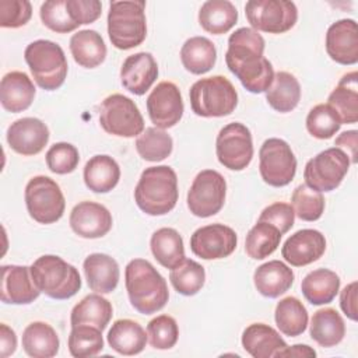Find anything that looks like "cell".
<instances>
[{"label":"cell","mask_w":358,"mask_h":358,"mask_svg":"<svg viewBox=\"0 0 358 358\" xmlns=\"http://www.w3.org/2000/svg\"><path fill=\"white\" fill-rule=\"evenodd\" d=\"M264 39L253 28L242 27L228 38L225 63L252 94L266 92L274 78L273 64L264 57Z\"/></svg>","instance_id":"6da1fadb"},{"label":"cell","mask_w":358,"mask_h":358,"mask_svg":"<svg viewBox=\"0 0 358 358\" xmlns=\"http://www.w3.org/2000/svg\"><path fill=\"white\" fill-rule=\"evenodd\" d=\"M124 284L131 306L141 315L161 310L169 299L165 278L148 260H130L124 270Z\"/></svg>","instance_id":"7a4b0ae2"},{"label":"cell","mask_w":358,"mask_h":358,"mask_svg":"<svg viewBox=\"0 0 358 358\" xmlns=\"http://www.w3.org/2000/svg\"><path fill=\"white\" fill-rule=\"evenodd\" d=\"M179 197L176 172L168 165L148 166L134 189L137 207L148 215H165L172 211Z\"/></svg>","instance_id":"3957f363"},{"label":"cell","mask_w":358,"mask_h":358,"mask_svg":"<svg viewBox=\"0 0 358 358\" xmlns=\"http://www.w3.org/2000/svg\"><path fill=\"white\" fill-rule=\"evenodd\" d=\"M36 288L53 299H69L81 288L78 270L56 255H43L31 264Z\"/></svg>","instance_id":"277c9868"},{"label":"cell","mask_w":358,"mask_h":358,"mask_svg":"<svg viewBox=\"0 0 358 358\" xmlns=\"http://www.w3.org/2000/svg\"><path fill=\"white\" fill-rule=\"evenodd\" d=\"M145 1H110L108 35L112 45L129 50L141 45L147 36Z\"/></svg>","instance_id":"5b68a950"},{"label":"cell","mask_w":358,"mask_h":358,"mask_svg":"<svg viewBox=\"0 0 358 358\" xmlns=\"http://www.w3.org/2000/svg\"><path fill=\"white\" fill-rule=\"evenodd\" d=\"M25 62L35 83L46 91L60 88L67 77V59L56 42L38 39L31 42L24 52Z\"/></svg>","instance_id":"8992f818"},{"label":"cell","mask_w":358,"mask_h":358,"mask_svg":"<svg viewBox=\"0 0 358 358\" xmlns=\"http://www.w3.org/2000/svg\"><path fill=\"white\" fill-rule=\"evenodd\" d=\"M192 110L201 117H222L231 115L238 105V92L224 76L197 80L189 91Z\"/></svg>","instance_id":"52a82bcc"},{"label":"cell","mask_w":358,"mask_h":358,"mask_svg":"<svg viewBox=\"0 0 358 358\" xmlns=\"http://www.w3.org/2000/svg\"><path fill=\"white\" fill-rule=\"evenodd\" d=\"M24 197L31 218L39 224H53L63 217L66 200L60 186L52 178L45 175L31 178Z\"/></svg>","instance_id":"ba28073f"},{"label":"cell","mask_w":358,"mask_h":358,"mask_svg":"<svg viewBox=\"0 0 358 358\" xmlns=\"http://www.w3.org/2000/svg\"><path fill=\"white\" fill-rule=\"evenodd\" d=\"M101 127L117 137H138L144 131V119L138 106L126 95L112 94L99 105Z\"/></svg>","instance_id":"9c48e42d"},{"label":"cell","mask_w":358,"mask_h":358,"mask_svg":"<svg viewBox=\"0 0 358 358\" xmlns=\"http://www.w3.org/2000/svg\"><path fill=\"white\" fill-rule=\"evenodd\" d=\"M348 155L337 148H327L310 158L303 169L305 185L320 193L336 190L350 168Z\"/></svg>","instance_id":"30bf717a"},{"label":"cell","mask_w":358,"mask_h":358,"mask_svg":"<svg viewBox=\"0 0 358 358\" xmlns=\"http://www.w3.org/2000/svg\"><path fill=\"white\" fill-rule=\"evenodd\" d=\"M259 172L262 179L273 186L282 187L291 183L296 173V158L282 138H267L259 150Z\"/></svg>","instance_id":"8fae6325"},{"label":"cell","mask_w":358,"mask_h":358,"mask_svg":"<svg viewBox=\"0 0 358 358\" xmlns=\"http://www.w3.org/2000/svg\"><path fill=\"white\" fill-rule=\"evenodd\" d=\"M245 14L257 32L284 34L298 20L295 3L287 0H250L245 4Z\"/></svg>","instance_id":"7c38bea8"},{"label":"cell","mask_w":358,"mask_h":358,"mask_svg":"<svg viewBox=\"0 0 358 358\" xmlns=\"http://www.w3.org/2000/svg\"><path fill=\"white\" fill-rule=\"evenodd\" d=\"M227 182L214 169H204L196 175L187 192V207L200 218L215 215L225 203Z\"/></svg>","instance_id":"4fadbf2b"},{"label":"cell","mask_w":358,"mask_h":358,"mask_svg":"<svg viewBox=\"0 0 358 358\" xmlns=\"http://www.w3.org/2000/svg\"><path fill=\"white\" fill-rule=\"evenodd\" d=\"M215 152L221 165L231 171L245 169L253 158L250 130L239 122L224 126L215 140Z\"/></svg>","instance_id":"5bb4252c"},{"label":"cell","mask_w":358,"mask_h":358,"mask_svg":"<svg viewBox=\"0 0 358 358\" xmlns=\"http://www.w3.org/2000/svg\"><path fill=\"white\" fill-rule=\"evenodd\" d=\"M236 232L224 224H210L196 229L190 238V250L204 260L224 259L236 249Z\"/></svg>","instance_id":"9a60e30c"},{"label":"cell","mask_w":358,"mask_h":358,"mask_svg":"<svg viewBox=\"0 0 358 358\" xmlns=\"http://www.w3.org/2000/svg\"><path fill=\"white\" fill-rule=\"evenodd\" d=\"M183 99L180 90L171 81H161L147 98V112L158 129L173 127L183 116Z\"/></svg>","instance_id":"2e32d148"},{"label":"cell","mask_w":358,"mask_h":358,"mask_svg":"<svg viewBox=\"0 0 358 358\" xmlns=\"http://www.w3.org/2000/svg\"><path fill=\"white\" fill-rule=\"evenodd\" d=\"M6 138L17 154L36 155L49 141V129L38 117H21L8 126Z\"/></svg>","instance_id":"e0dca14e"},{"label":"cell","mask_w":358,"mask_h":358,"mask_svg":"<svg viewBox=\"0 0 358 358\" xmlns=\"http://www.w3.org/2000/svg\"><path fill=\"white\" fill-rule=\"evenodd\" d=\"M70 227L81 238L96 239L105 236L112 229V214L95 201H81L70 213Z\"/></svg>","instance_id":"ac0fdd59"},{"label":"cell","mask_w":358,"mask_h":358,"mask_svg":"<svg viewBox=\"0 0 358 358\" xmlns=\"http://www.w3.org/2000/svg\"><path fill=\"white\" fill-rule=\"evenodd\" d=\"M326 250V238L317 229H299L282 245L281 255L294 267L308 266L319 260Z\"/></svg>","instance_id":"d6986e66"},{"label":"cell","mask_w":358,"mask_h":358,"mask_svg":"<svg viewBox=\"0 0 358 358\" xmlns=\"http://www.w3.org/2000/svg\"><path fill=\"white\" fill-rule=\"evenodd\" d=\"M326 52L338 64L352 66L358 62V28L355 20L343 18L329 27Z\"/></svg>","instance_id":"ffe728a7"},{"label":"cell","mask_w":358,"mask_h":358,"mask_svg":"<svg viewBox=\"0 0 358 358\" xmlns=\"http://www.w3.org/2000/svg\"><path fill=\"white\" fill-rule=\"evenodd\" d=\"M31 268L27 266H1V302L11 305H28L39 296Z\"/></svg>","instance_id":"44dd1931"},{"label":"cell","mask_w":358,"mask_h":358,"mask_svg":"<svg viewBox=\"0 0 358 358\" xmlns=\"http://www.w3.org/2000/svg\"><path fill=\"white\" fill-rule=\"evenodd\" d=\"M158 77V64L148 52H138L124 59L120 67L122 85L134 95L145 94Z\"/></svg>","instance_id":"7402d4cb"},{"label":"cell","mask_w":358,"mask_h":358,"mask_svg":"<svg viewBox=\"0 0 358 358\" xmlns=\"http://www.w3.org/2000/svg\"><path fill=\"white\" fill-rule=\"evenodd\" d=\"M35 85L24 71H10L3 76L0 83L1 106L11 113L28 109L35 98Z\"/></svg>","instance_id":"603a6c76"},{"label":"cell","mask_w":358,"mask_h":358,"mask_svg":"<svg viewBox=\"0 0 358 358\" xmlns=\"http://www.w3.org/2000/svg\"><path fill=\"white\" fill-rule=\"evenodd\" d=\"M88 287L98 294H110L116 289L120 270L117 262L105 253H91L83 263Z\"/></svg>","instance_id":"cb8c5ba5"},{"label":"cell","mask_w":358,"mask_h":358,"mask_svg":"<svg viewBox=\"0 0 358 358\" xmlns=\"http://www.w3.org/2000/svg\"><path fill=\"white\" fill-rule=\"evenodd\" d=\"M242 347L253 358H271L287 347L285 340L266 323H252L242 333Z\"/></svg>","instance_id":"d4e9b609"},{"label":"cell","mask_w":358,"mask_h":358,"mask_svg":"<svg viewBox=\"0 0 358 358\" xmlns=\"http://www.w3.org/2000/svg\"><path fill=\"white\" fill-rule=\"evenodd\" d=\"M253 282L263 296L278 298L294 284V271L281 260H270L255 270Z\"/></svg>","instance_id":"484cf974"},{"label":"cell","mask_w":358,"mask_h":358,"mask_svg":"<svg viewBox=\"0 0 358 358\" xmlns=\"http://www.w3.org/2000/svg\"><path fill=\"white\" fill-rule=\"evenodd\" d=\"M327 105L336 112L341 124L358 120V73L344 74L327 98Z\"/></svg>","instance_id":"4316f807"},{"label":"cell","mask_w":358,"mask_h":358,"mask_svg":"<svg viewBox=\"0 0 358 358\" xmlns=\"http://www.w3.org/2000/svg\"><path fill=\"white\" fill-rule=\"evenodd\" d=\"M106 340L117 354L137 355L145 348L148 336L140 323L131 319H119L112 323Z\"/></svg>","instance_id":"83f0119b"},{"label":"cell","mask_w":358,"mask_h":358,"mask_svg":"<svg viewBox=\"0 0 358 358\" xmlns=\"http://www.w3.org/2000/svg\"><path fill=\"white\" fill-rule=\"evenodd\" d=\"M70 52L74 62L85 69H94L103 63L106 45L94 29H81L70 38Z\"/></svg>","instance_id":"f1b7e54d"},{"label":"cell","mask_w":358,"mask_h":358,"mask_svg":"<svg viewBox=\"0 0 358 358\" xmlns=\"http://www.w3.org/2000/svg\"><path fill=\"white\" fill-rule=\"evenodd\" d=\"M119 164L109 155H94L84 166V183L94 193L110 192L119 183Z\"/></svg>","instance_id":"f546056e"},{"label":"cell","mask_w":358,"mask_h":358,"mask_svg":"<svg viewBox=\"0 0 358 358\" xmlns=\"http://www.w3.org/2000/svg\"><path fill=\"white\" fill-rule=\"evenodd\" d=\"M56 330L45 322H32L22 331V348L32 358H52L59 352Z\"/></svg>","instance_id":"4dcf8cb0"},{"label":"cell","mask_w":358,"mask_h":358,"mask_svg":"<svg viewBox=\"0 0 358 358\" xmlns=\"http://www.w3.org/2000/svg\"><path fill=\"white\" fill-rule=\"evenodd\" d=\"M301 291L312 305L330 303L340 291V277L329 268H316L303 277Z\"/></svg>","instance_id":"1f68e13d"},{"label":"cell","mask_w":358,"mask_h":358,"mask_svg":"<svg viewBox=\"0 0 358 358\" xmlns=\"http://www.w3.org/2000/svg\"><path fill=\"white\" fill-rule=\"evenodd\" d=\"M113 315L112 303L101 294L94 292L84 296L71 310L70 323L73 326L91 324L105 330Z\"/></svg>","instance_id":"d6a6232c"},{"label":"cell","mask_w":358,"mask_h":358,"mask_svg":"<svg viewBox=\"0 0 358 358\" xmlns=\"http://www.w3.org/2000/svg\"><path fill=\"white\" fill-rule=\"evenodd\" d=\"M309 333L319 345L330 348L340 344L345 336V324L341 315L333 308H323L313 313Z\"/></svg>","instance_id":"836d02e7"},{"label":"cell","mask_w":358,"mask_h":358,"mask_svg":"<svg viewBox=\"0 0 358 358\" xmlns=\"http://www.w3.org/2000/svg\"><path fill=\"white\" fill-rule=\"evenodd\" d=\"M301 99V85L296 77L288 71L274 74L271 85L266 91L267 103L280 113L294 110Z\"/></svg>","instance_id":"e575fe53"},{"label":"cell","mask_w":358,"mask_h":358,"mask_svg":"<svg viewBox=\"0 0 358 358\" xmlns=\"http://www.w3.org/2000/svg\"><path fill=\"white\" fill-rule=\"evenodd\" d=\"M238 21V10L228 0L204 1L199 10V22L206 32L222 35L232 29Z\"/></svg>","instance_id":"d590c367"},{"label":"cell","mask_w":358,"mask_h":358,"mask_svg":"<svg viewBox=\"0 0 358 358\" xmlns=\"http://www.w3.org/2000/svg\"><path fill=\"white\" fill-rule=\"evenodd\" d=\"M217 60V49L206 36L189 38L180 49V62L192 74H204L210 71Z\"/></svg>","instance_id":"8d00e7d4"},{"label":"cell","mask_w":358,"mask_h":358,"mask_svg":"<svg viewBox=\"0 0 358 358\" xmlns=\"http://www.w3.org/2000/svg\"><path fill=\"white\" fill-rule=\"evenodd\" d=\"M150 248L155 260L165 268L172 270L183 262L185 246L180 234L173 228H159L150 239Z\"/></svg>","instance_id":"74e56055"},{"label":"cell","mask_w":358,"mask_h":358,"mask_svg":"<svg viewBox=\"0 0 358 358\" xmlns=\"http://www.w3.org/2000/svg\"><path fill=\"white\" fill-rule=\"evenodd\" d=\"M274 320L284 336L296 337L306 330L308 310L298 298L285 296L275 306Z\"/></svg>","instance_id":"f35d334b"},{"label":"cell","mask_w":358,"mask_h":358,"mask_svg":"<svg viewBox=\"0 0 358 358\" xmlns=\"http://www.w3.org/2000/svg\"><path fill=\"white\" fill-rule=\"evenodd\" d=\"M281 236V232L274 225L257 221L246 235L245 250L249 257L263 260L275 252Z\"/></svg>","instance_id":"ab89813d"},{"label":"cell","mask_w":358,"mask_h":358,"mask_svg":"<svg viewBox=\"0 0 358 358\" xmlns=\"http://www.w3.org/2000/svg\"><path fill=\"white\" fill-rule=\"evenodd\" d=\"M173 148L172 137L162 129L147 127L136 138L138 155L150 162H158L171 155Z\"/></svg>","instance_id":"60d3db41"},{"label":"cell","mask_w":358,"mask_h":358,"mask_svg":"<svg viewBox=\"0 0 358 358\" xmlns=\"http://www.w3.org/2000/svg\"><path fill=\"white\" fill-rule=\"evenodd\" d=\"M169 281L179 292L185 296L196 295L204 285L206 271L204 267L192 259H183L169 273Z\"/></svg>","instance_id":"b9f144b4"},{"label":"cell","mask_w":358,"mask_h":358,"mask_svg":"<svg viewBox=\"0 0 358 358\" xmlns=\"http://www.w3.org/2000/svg\"><path fill=\"white\" fill-rule=\"evenodd\" d=\"M67 345L70 354L76 358L94 357L103 348L102 330L91 324L73 326Z\"/></svg>","instance_id":"7bdbcfd3"},{"label":"cell","mask_w":358,"mask_h":358,"mask_svg":"<svg viewBox=\"0 0 358 358\" xmlns=\"http://www.w3.org/2000/svg\"><path fill=\"white\" fill-rule=\"evenodd\" d=\"M295 215L302 221H316L324 211V197L320 192L310 189L305 183L296 186L291 196Z\"/></svg>","instance_id":"ee69618b"},{"label":"cell","mask_w":358,"mask_h":358,"mask_svg":"<svg viewBox=\"0 0 358 358\" xmlns=\"http://www.w3.org/2000/svg\"><path fill=\"white\" fill-rule=\"evenodd\" d=\"M341 122L327 103H317L306 116V130L319 140H329L340 130Z\"/></svg>","instance_id":"f6af8a7d"},{"label":"cell","mask_w":358,"mask_h":358,"mask_svg":"<svg viewBox=\"0 0 358 358\" xmlns=\"http://www.w3.org/2000/svg\"><path fill=\"white\" fill-rule=\"evenodd\" d=\"M147 336L152 348L169 350L178 343L179 327L172 316L159 315L148 322Z\"/></svg>","instance_id":"bcb514c9"},{"label":"cell","mask_w":358,"mask_h":358,"mask_svg":"<svg viewBox=\"0 0 358 358\" xmlns=\"http://www.w3.org/2000/svg\"><path fill=\"white\" fill-rule=\"evenodd\" d=\"M39 15L45 27L59 34H67L78 28L66 8V0H48L42 3Z\"/></svg>","instance_id":"7dc6e473"},{"label":"cell","mask_w":358,"mask_h":358,"mask_svg":"<svg viewBox=\"0 0 358 358\" xmlns=\"http://www.w3.org/2000/svg\"><path fill=\"white\" fill-rule=\"evenodd\" d=\"M80 162V154L76 145L70 143H55L46 152L48 168L57 175L71 173Z\"/></svg>","instance_id":"c3c4849f"},{"label":"cell","mask_w":358,"mask_h":358,"mask_svg":"<svg viewBox=\"0 0 358 358\" xmlns=\"http://www.w3.org/2000/svg\"><path fill=\"white\" fill-rule=\"evenodd\" d=\"M32 15V6L28 0H0V27L20 28Z\"/></svg>","instance_id":"681fc988"},{"label":"cell","mask_w":358,"mask_h":358,"mask_svg":"<svg viewBox=\"0 0 358 358\" xmlns=\"http://www.w3.org/2000/svg\"><path fill=\"white\" fill-rule=\"evenodd\" d=\"M294 220H295V213H294L292 206L288 203L275 201V203L267 206L260 213L257 221L268 222V224L274 225L281 232V235H284L292 228Z\"/></svg>","instance_id":"f907efd6"},{"label":"cell","mask_w":358,"mask_h":358,"mask_svg":"<svg viewBox=\"0 0 358 358\" xmlns=\"http://www.w3.org/2000/svg\"><path fill=\"white\" fill-rule=\"evenodd\" d=\"M66 8L71 20L80 27L101 17L102 3L99 0H66Z\"/></svg>","instance_id":"816d5d0a"},{"label":"cell","mask_w":358,"mask_h":358,"mask_svg":"<svg viewBox=\"0 0 358 358\" xmlns=\"http://www.w3.org/2000/svg\"><path fill=\"white\" fill-rule=\"evenodd\" d=\"M357 281L350 282L343 288L340 292V306L345 316L351 320H357L358 313H357Z\"/></svg>","instance_id":"f5cc1de1"},{"label":"cell","mask_w":358,"mask_h":358,"mask_svg":"<svg viewBox=\"0 0 358 358\" xmlns=\"http://www.w3.org/2000/svg\"><path fill=\"white\" fill-rule=\"evenodd\" d=\"M357 141H358V131L357 130H347L343 131L334 141V145L340 150H343L348 158L350 162L357 164Z\"/></svg>","instance_id":"db71d44e"},{"label":"cell","mask_w":358,"mask_h":358,"mask_svg":"<svg viewBox=\"0 0 358 358\" xmlns=\"http://www.w3.org/2000/svg\"><path fill=\"white\" fill-rule=\"evenodd\" d=\"M17 348V336L15 331L8 327L6 323L0 324V357L6 358L14 354Z\"/></svg>","instance_id":"11a10c76"},{"label":"cell","mask_w":358,"mask_h":358,"mask_svg":"<svg viewBox=\"0 0 358 358\" xmlns=\"http://www.w3.org/2000/svg\"><path fill=\"white\" fill-rule=\"evenodd\" d=\"M278 357H316V351L306 344H295L291 347L287 345L277 354L275 358Z\"/></svg>","instance_id":"9f6ffc18"}]
</instances>
